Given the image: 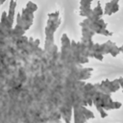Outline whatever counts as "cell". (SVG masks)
<instances>
[{
    "label": "cell",
    "instance_id": "cell-3",
    "mask_svg": "<svg viewBox=\"0 0 123 123\" xmlns=\"http://www.w3.org/2000/svg\"><path fill=\"white\" fill-rule=\"evenodd\" d=\"M1 5H2V3H1V2H0V7H1Z\"/></svg>",
    "mask_w": 123,
    "mask_h": 123
},
{
    "label": "cell",
    "instance_id": "cell-1",
    "mask_svg": "<svg viewBox=\"0 0 123 123\" xmlns=\"http://www.w3.org/2000/svg\"><path fill=\"white\" fill-rule=\"evenodd\" d=\"M16 1L15 0H11L10 5H9V10L7 12V18L8 20L13 24L14 22V16H15V8H16Z\"/></svg>",
    "mask_w": 123,
    "mask_h": 123
},
{
    "label": "cell",
    "instance_id": "cell-2",
    "mask_svg": "<svg viewBox=\"0 0 123 123\" xmlns=\"http://www.w3.org/2000/svg\"><path fill=\"white\" fill-rule=\"evenodd\" d=\"M25 8H27L28 10H30V11H31V12H35L37 10V4L33 3L32 1L27 2V4H26V7H25Z\"/></svg>",
    "mask_w": 123,
    "mask_h": 123
}]
</instances>
